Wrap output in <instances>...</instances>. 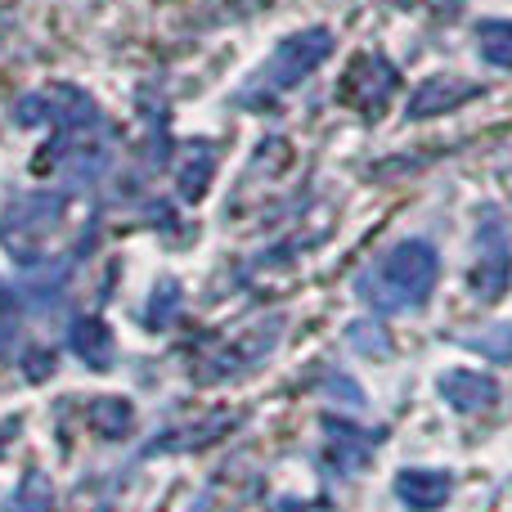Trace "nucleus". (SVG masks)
Returning a JSON list of instances; mask_svg holds the SVG:
<instances>
[{"label":"nucleus","mask_w":512,"mask_h":512,"mask_svg":"<svg viewBox=\"0 0 512 512\" xmlns=\"http://www.w3.org/2000/svg\"><path fill=\"white\" fill-rule=\"evenodd\" d=\"M333 32L328 27H301V32L283 36L279 45H274V54L261 63V72L252 77L248 86V104H261V99H274V95H288L292 86H301V81L310 77V72L319 68V63L333 54Z\"/></svg>","instance_id":"obj_1"},{"label":"nucleus","mask_w":512,"mask_h":512,"mask_svg":"<svg viewBox=\"0 0 512 512\" xmlns=\"http://www.w3.org/2000/svg\"><path fill=\"white\" fill-rule=\"evenodd\" d=\"M396 90H400L396 63L378 50H364V54H355L351 68L342 72L337 99H342L346 108H355L360 117H382L391 108V99H396Z\"/></svg>","instance_id":"obj_2"},{"label":"nucleus","mask_w":512,"mask_h":512,"mask_svg":"<svg viewBox=\"0 0 512 512\" xmlns=\"http://www.w3.org/2000/svg\"><path fill=\"white\" fill-rule=\"evenodd\" d=\"M436 279V256L427 243H400L396 252L382 261V283H387L391 301H418L427 297Z\"/></svg>","instance_id":"obj_3"},{"label":"nucleus","mask_w":512,"mask_h":512,"mask_svg":"<svg viewBox=\"0 0 512 512\" xmlns=\"http://www.w3.org/2000/svg\"><path fill=\"white\" fill-rule=\"evenodd\" d=\"M486 95V86L468 77H427L423 86L409 95V122H427V117H441V113H454V108L472 104V99Z\"/></svg>","instance_id":"obj_4"},{"label":"nucleus","mask_w":512,"mask_h":512,"mask_svg":"<svg viewBox=\"0 0 512 512\" xmlns=\"http://www.w3.org/2000/svg\"><path fill=\"white\" fill-rule=\"evenodd\" d=\"M477 41H481L486 63L512 72V18H490V23H481L477 27Z\"/></svg>","instance_id":"obj_5"}]
</instances>
